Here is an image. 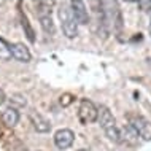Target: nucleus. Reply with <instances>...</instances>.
<instances>
[{
    "label": "nucleus",
    "mask_w": 151,
    "mask_h": 151,
    "mask_svg": "<svg viewBox=\"0 0 151 151\" xmlns=\"http://www.w3.org/2000/svg\"><path fill=\"white\" fill-rule=\"evenodd\" d=\"M10 102H11V107L13 108H22V107L27 105V99L22 96V94H13Z\"/></svg>",
    "instance_id": "4468645a"
},
{
    "label": "nucleus",
    "mask_w": 151,
    "mask_h": 151,
    "mask_svg": "<svg viewBox=\"0 0 151 151\" xmlns=\"http://www.w3.org/2000/svg\"><path fill=\"white\" fill-rule=\"evenodd\" d=\"M59 19L60 24H62V32L65 37L68 38H73L78 34V22H76L75 16H73V11L70 8V3H62L59 8Z\"/></svg>",
    "instance_id": "f03ea898"
},
{
    "label": "nucleus",
    "mask_w": 151,
    "mask_h": 151,
    "mask_svg": "<svg viewBox=\"0 0 151 151\" xmlns=\"http://www.w3.org/2000/svg\"><path fill=\"white\" fill-rule=\"evenodd\" d=\"M138 5L143 8V11H151V2H140Z\"/></svg>",
    "instance_id": "dca6fc26"
},
{
    "label": "nucleus",
    "mask_w": 151,
    "mask_h": 151,
    "mask_svg": "<svg viewBox=\"0 0 151 151\" xmlns=\"http://www.w3.org/2000/svg\"><path fill=\"white\" fill-rule=\"evenodd\" d=\"M5 100H6L5 92H3V89H0V105H3V104H5Z\"/></svg>",
    "instance_id": "f3484780"
},
{
    "label": "nucleus",
    "mask_w": 151,
    "mask_h": 151,
    "mask_svg": "<svg viewBox=\"0 0 151 151\" xmlns=\"http://www.w3.org/2000/svg\"><path fill=\"white\" fill-rule=\"evenodd\" d=\"M40 26H42V29L46 32V34L54 35L56 27H54V22H52L51 16H48V18H40Z\"/></svg>",
    "instance_id": "9d476101"
},
{
    "label": "nucleus",
    "mask_w": 151,
    "mask_h": 151,
    "mask_svg": "<svg viewBox=\"0 0 151 151\" xmlns=\"http://www.w3.org/2000/svg\"><path fill=\"white\" fill-rule=\"evenodd\" d=\"M21 24H22L24 30H26V35H27V38H29V42L34 43V42H35V34H34V29L30 27L29 19H27L26 14H21Z\"/></svg>",
    "instance_id": "9b49d317"
},
{
    "label": "nucleus",
    "mask_w": 151,
    "mask_h": 151,
    "mask_svg": "<svg viewBox=\"0 0 151 151\" xmlns=\"http://www.w3.org/2000/svg\"><path fill=\"white\" fill-rule=\"evenodd\" d=\"M99 124L100 127L105 130V134H107V137L110 138L111 142H121V130L116 127V121H115V116L111 115V111H110L108 107H105V105H102L99 107Z\"/></svg>",
    "instance_id": "f257e3e1"
},
{
    "label": "nucleus",
    "mask_w": 151,
    "mask_h": 151,
    "mask_svg": "<svg viewBox=\"0 0 151 151\" xmlns=\"http://www.w3.org/2000/svg\"><path fill=\"white\" fill-rule=\"evenodd\" d=\"M37 14H38V18H48V16H51V5L46 2H38L37 3Z\"/></svg>",
    "instance_id": "ddd939ff"
},
{
    "label": "nucleus",
    "mask_w": 151,
    "mask_h": 151,
    "mask_svg": "<svg viewBox=\"0 0 151 151\" xmlns=\"http://www.w3.org/2000/svg\"><path fill=\"white\" fill-rule=\"evenodd\" d=\"M129 126L135 130L138 137H142V140L150 142L151 140V122L145 119L143 116H129Z\"/></svg>",
    "instance_id": "20e7f679"
},
{
    "label": "nucleus",
    "mask_w": 151,
    "mask_h": 151,
    "mask_svg": "<svg viewBox=\"0 0 151 151\" xmlns=\"http://www.w3.org/2000/svg\"><path fill=\"white\" fill-rule=\"evenodd\" d=\"M13 56H11V50L10 45H8L3 38H0V60H10Z\"/></svg>",
    "instance_id": "f8f14e48"
},
{
    "label": "nucleus",
    "mask_w": 151,
    "mask_h": 151,
    "mask_svg": "<svg viewBox=\"0 0 151 151\" xmlns=\"http://www.w3.org/2000/svg\"><path fill=\"white\" fill-rule=\"evenodd\" d=\"M78 151H89V150H86V148H81V150H78Z\"/></svg>",
    "instance_id": "a211bd4d"
},
{
    "label": "nucleus",
    "mask_w": 151,
    "mask_h": 151,
    "mask_svg": "<svg viewBox=\"0 0 151 151\" xmlns=\"http://www.w3.org/2000/svg\"><path fill=\"white\" fill-rule=\"evenodd\" d=\"M10 50H11V56L13 59L19 60V62H30V51L26 45L22 43H13L10 45Z\"/></svg>",
    "instance_id": "0eeeda50"
},
{
    "label": "nucleus",
    "mask_w": 151,
    "mask_h": 151,
    "mask_svg": "<svg viewBox=\"0 0 151 151\" xmlns=\"http://www.w3.org/2000/svg\"><path fill=\"white\" fill-rule=\"evenodd\" d=\"M150 34H151V24H150Z\"/></svg>",
    "instance_id": "6ab92c4d"
},
{
    "label": "nucleus",
    "mask_w": 151,
    "mask_h": 151,
    "mask_svg": "<svg viewBox=\"0 0 151 151\" xmlns=\"http://www.w3.org/2000/svg\"><path fill=\"white\" fill-rule=\"evenodd\" d=\"M59 102H60V105H62V107H68V105L73 102V96H72V94H68V92H65V94L60 96Z\"/></svg>",
    "instance_id": "2eb2a0df"
},
{
    "label": "nucleus",
    "mask_w": 151,
    "mask_h": 151,
    "mask_svg": "<svg viewBox=\"0 0 151 151\" xmlns=\"http://www.w3.org/2000/svg\"><path fill=\"white\" fill-rule=\"evenodd\" d=\"M78 118L81 124H91L99 118V108L88 99H81L80 108H78Z\"/></svg>",
    "instance_id": "7ed1b4c3"
},
{
    "label": "nucleus",
    "mask_w": 151,
    "mask_h": 151,
    "mask_svg": "<svg viewBox=\"0 0 151 151\" xmlns=\"http://www.w3.org/2000/svg\"><path fill=\"white\" fill-rule=\"evenodd\" d=\"M30 121H32V124H34L37 132H48V130H51L50 121H48L46 118H43L42 115H38V113L32 111L30 113Z\"/></svg>",
    "instance_id": "6e6552de"
},
{
    "label": "nucleus",
    "mask_w": 151,
    "mask_h": 151,
    "mask_svg": "<svg viewBox=\"0 0 151 151\" xmlns=\"http://www.w3.org/2000/svg\"><path fill=\"white\" fill-rule=\"evenodd\" d=\"M73 140H75V134L70 129H60L54 134V145L59 150H67L70 148Z\"/></svg>",
    "instance_id": "39448f33"
},
{
    "label": "nucleus",
    "mask_w": 151,
    "mask_h": 151,
    "mask_svg": "<svg viewBox=\"0 0 151 151\" xmlns=\"http://www.w3.org/2000/svg\"><path fill=\"white\" fill-rule=\"evenodd\" d=\"M70 8L73 11V16H75L76 22H80V24H88L89 22V16H88V10H86L84 2H81V0H73V2H70Z\"/></svg>",
    "instance_id": "423d86ee"
},
{
    "label": "nucleus",
    "mask_w": 151,
    "mask_h": 151,
    "mask_svg": "<svg viewBox=\"0 0 151 151\" xmlns=\"http://www.w3.org/2000/svg\"><path fill=\"white\" fill-rule=\"evenodd\" d=\"M2 121H3V124H5L6 127H14V126L18 124V121H19L18 110L13 108V107L6 108L5 111L2 113Z\"/></svg>",
    "instance_id": "1a4fd4ad"
}]
</instances>
